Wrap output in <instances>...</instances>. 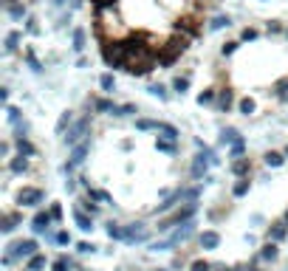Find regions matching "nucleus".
I'll return each mask as SVG.
<instances>
[{
	"mask_svg": "<svg viewBox=\"0 0 288 271\" xmlns=\"http://www.w3.org/2000/svg\"><path fill=\"white\" fill-rule=\"evenodd\" d=\"M54 271H68L71 269V263H68V257H57L54 260V266H51Z\"/></svg>",
	"mask_w": 288,
	"mask_h": 271,
	"instance_id": "obj_32",
	"label": "nucleus"
},
{
	"mask_svg": "<svg viewBox=\"0 0 288 271\" xmlns=\"http://www.w3.org/2000/svg\"><path fill=\"white\" fill-rule=\"evenodd\" d=\"M254 37H257V31H254V28H246V31H243V40H254Z\"/></svg>",
	"mask_w": 288,
	"mask_h": 271,
	"instance_id": "obj_50",
	"label": "nucleus"
},
{
	"mask_svg": "<svg viewBox=\"0 0 288 271\" xmlns=\"http://www.w3.org/2000/svg\"><path fill=\"white\" fill-rule=\"evenodd\" d=\"M20 223V215L17 212H11V215H3V223H0V229L3 232H14V226Z\"/></svg>",
	"mask_w": 288,
	"mask_h": 271,
	"instance_id": "obj_16",
	"label": "nucleus"
},
{
	"mask_svg": "<svg viewBox=\"0 0 288 271\" xmlns=\"http://www.w3.org/2000/svg\"><path fill=\"white\" fill-rule=\"evenodd\" d=\"M249 170H252L249 158H237L235 164H232V173H235V175H249Z\"/></svg>",
	"mask_w": 288,
	"mask_h": 271,
	"instance_id": "obj_18",
	"label": "nucleus"
},
{
	"mask_svg": "<svg viewBox=\"0 0 288 271\" xmlns=\"http://www.w3.org/2000/svg\"><path fill=\"white\" fill-rule=\"evenodd\" d=\"M88 130H91V119H79V122L68 130V144H71V147H77L79 141L85 139Z\"/></svg>",
	"mask_w": 288,
	"mask_h": 271,
	"instance_id": "obj_6",
	"label": "nucleus"
},
{
	"mask_svg": "<svg viewBox=\"0 0 288 271\" xmlns=\"http://www.w3.org/2000/svg\"><path fill=\"white\" fill-rule=\"evenodd\" d=\"M99 85H102V90H105V93H113V88H116V82H113V74H102V79H99Z\"/></svg>",
	"mask_w": 288,
	"mask_h": 271,
	"instance_id": "obj_23",
	"label": "nucleus"
},
{
	"mask_svg": "<svg viewBox=\"0 0 288 271\" xmlns=\"http://www.w3.org/2000/svg\"><path fill=\"white\" fill-rule=\"evenodd\" d=\"M85 209L91 212V215H96V212H99V206H96V203H91V198H88V201H85Z\"/></svg>",
	"mask_w": 288,
	"mask_h": 271,
	"instance_id": "obj_48",
	"label": "nucleus"
},
{
	"mask_svg": "<svg viewBox=\"0 0 288 271\" xmlns=\"http://www.w3.org/2000/svg\"><path fill=\"white\" fill-rule=\"evenodd\" d=\"M107 237H110V240H124V226L110 223V226H107Z\"/></svg>",
	"mask_w": 288,
	"mask_h": 271,
	"instance_id": "obj_22",
	"label": "nucleus"
},
{
	"mask_svg": "<svg viewBox=\"0 0 288 271\" xmlns=\"http://www.w3.org/2000/svg\"><path fill=\"white\" fill-rule=\"evenodd\" d=\"M249 271H260V269H249Z\"/></svg>",
	"mask_w": 288,
	"mask_h": 271,
	"instance_id": "obj_55",
	"label": "nucleus"
},
{
	"mask_svg": "<svg viewBox=\"0 0 288 271\" xmlns=\"http://www.w3.org/2000/svg\"><path fill=\"white\" fill-rule=\"evenodd\" d=\"M187 40H190V37H184L181 31H175V34L170 37V40H167L164 45H158V48H156L158 62H161V65H173L175 57L187 51Z\"/></svg>",
	"mask_w": 288,
	"mask_h": 271,
	"instance_id": "obj_1",
	"label": "nucleus"
},
{
	"mask_svg": "<svg viewBox=\"0 0 288 271\" xmlns=\"http://www.w3.org/2000/svg\"><path fill=\"white\" fill-rule=\"evenodd\" d=\"M156 133H161V139H178V130H175L173 124H164V122H158V130Z\"/></svg>",
	"mask_w": 288,
	"mask_h": 271,
	"instance_id": "obj_17",
	"label": "nucleus"
},
{
	"mask_svg": "<svg viewBox=\"0 0 288 271\" xmlns=\"http://www.w3.org/2000/svg\"><path fill=\"white\" fill-rule=\"evenodd\" d=\"M43 269H45V257H43V254H34V257H28L26 271H43Z\"/></svg>",
	"mask_w": 288,
	"mask_h": 271,
	"instance_id": "obj_19",
	"label": "nucleus"
},
{
	"mask_svg": "<svg viewBox=\"0 0 288 271\" xmlns=\"http://www.w3.org/2000/svg\"><path fill=\"white\" fill-rule=\"evenodd\" d=\"M246 192H249V178H243L240 184H235V195H237V198H243Z\"/></svg>",
	"mask_w": 288,
	"mask_h": 271,
	"instance_id": "obj_37",
	"label": "nucleus"
},
{
	"mask_svg": "<svg viewBox=\"0 0 288 271\" xmlns=\"http://www.w3.org/2000/svg\"><path fill=\"white\" fill-rule=\"evenodd\" d=\"M136 127H139V130H158V122H150V119H139V122H136Z\"/></svg>",
	"mask_w": 288,
	"mask_h": 271,
	"instance_id": "obj_33",
	"label": "nucleus"
},
{
	"mask_svg": "<svg viewBox=\"0 0 288 271\" xmlns=\"http://www.w3.org/2000/svg\"><path fill=\"white\" fill-rule=\"evenodd\" d=\"M26 170H28V161H26V156L20 153V156L11 161V173H26Z\"/></svg>",
	"mask_w": 288,
	"mask_h": 271,
	"instance_id": "obj_24",
	"label": "nucleus"
},
{
	"mask_svg": "<svg viewBox=\"0 0 288 271\" xmlns=\"http://www.w3.org/2000/svg\"><path fill=\"white\" fill-rule=\"evenodd\" d=\"M26 60H28V65H31V68H34V71H40V68H43V65H40V60H37V57H34V51H31V48H28V51H26Z\"/></svg>",
	"mask_w": 288,
	"mask_h": 271,
	"instance_id": "obj_40",
	"label": "nucleus"
},
{
	"mask_svg": "<svg viewBox=\"0 0 288 271\" xmlns=\"http://www.w3.org/2000/svg\"><path fill=\"white\" fill-rule=\"evenodd\" d=\"M77 249H79V252H85V254H88V252H94L96 246H91V243H79Z\"/></svg>",
	"mask_w": 288,
	"mask_h": 271,
	"instance_id": "obj_49",
	"label": "nucleus"
},
{
	"mask_svg": "<svg viewBox=\"0 0 288 271\" xmlns=\"http://www.w3.org/2000/svg\"><path fill=\"white\" fill-rule=\"evenodd\" d=\"M286 223H288V212H286Z\"/></svg>",
	"mask_w": 288,
	"mask_h": 271,
	"instance_id": "obj_54",
	"label": "nucleus"
},
{
	"mask_svg": "<svg viewBox=\"0 0 288 271\" xmlns=\"http://www.w3.org/2000/svg\"><path fill=\"white\" fill-rule=\"evenodd\" d=\"M17 43H20V31H9L6 34V51H17Z\"/></svg>",
	"mask_w": 288,
	"mask_h": 271,
	"instance_id": "obj_21",
	"label": "nucleus"
},
{
	"mask_svg": "<svg viewBox=\"0 0 288 271\" xmlns=\"http://www.w3.org/2000/svg\"><path fill=\"white\" fill-rule=\"evenodd\" d=\"M220 139H223V144H235V141H240V133L235 130V127H229V130H223V136H220Z\"/></svg>",
	"mask_w": 288,
	"mask_h": 271,
	"instance_id": "obj_29",
	"label": "nucleus"
},
{
	"mask_svg": "<svg viewBox=\"0 0 288 271\" xmlns=\"http://www.w3.org/2000/svg\"><path fill=\"white\" fill-rule=\"evenodd\" d=\"M240 153H243V141H235V144H232V156H240Z\"/></svg>",
	"mask_w": 288,
	"mask_h": 271,
	"instance_id": "obj_47",
	"label": "nucleus"
},
{
	"mask_svg": "<svg viewBox=\"0 0 288 271\" xmlns=\"http://www.w3.org/2000/svg\"><path fill=\"white\" fill-rule=\"evenodd\" d=\"M82 48H85V31L77 28V31H74V51H82Z\"/></svg>",
	"mask_w": 288,
	"mask_h": 271,
	"instance_id": "obj_28",
	"label": "nucleus"
},
{
	"mask_svg": "<svg viewBox=\"0 0 288 271\" xmlns=\"http://www.w3.org/2000/svg\"><path fill=\"white\" fill-rule=\"evenodd\" d=\"M192 215H195V203H187L184 209H178V212H175V215H173V218H170V220H164V223H161V226H158V229H161V232H167V229L173 226V223H181V220H184V223H187V220H190Z\"/></svg>",
	"mask_w": 288,
	"mask_h": 271,
	"instance_id": "obj_8",
	"label": "nucleus"
},
{
	"mask_svg": "<svg viewBox=\"0 0 288 271\" xmlns=\"http://www.w3.org/2000/svg\"><path fill=\"white\" fill-rule=\"evenodd\" d=\"M150 93H153V96H161V99H164V96H167V88H164V85H150Z\"/></svg>",
	"mask_w": 288,
	"mask_h": 271,
	"instance_id": "obj_43",
	"label": "nucleus"
},
{
	"mask_svg": "<svg viewBox=\"0 0 288 271\" xmlns=\"http://www.w3.org/2000/svg\"><path fill=\"white\" fill-rule=\"evenodd\" d=\"M288 235V223L286 220H280V223H271V229H269V237L277 243V240H283V237Z\"/></svg>",
	"mask_w": 288,
	"mask_h": 271,
	"instance_id": "obj_12",
	"label": "nucleus"
},
{
	"mask_svg": "<svg viewBox=\"0 0 288 271\" xmlns=\"http://www.w3.org/2000/svg\"><path fill=\"white\" fill-rule=\"evenodd\" d=\"M113 113L116 116H130V113H136V107H133V105H122V107H116Z\"/></svg>",
	"mask_w": 288,
	"mask_h": 271,
	"instance_id": "obj_42",
	"label": "nucleus"
},
{
	"mask_svg": "<svg viewBox=\"0 0 288 271\" xmlns=\"http://www.w3.org/2000/svg\"><path fill=\"white\" fill-rule=\"evenodd\" d=\"M173 88H175V90H178V93H184V90L190 88V79H187V77H178V79H175V82H173Z\"/></svg>",
	"mask_w": 288,
	"mask_h": 271,
	"instance_id": "obj_36",
	"label": "nucleus"
},
{
	"mask_svg": "<svg viewBox=\"0 0 288 271\" xmlns=\"http://www.w3.org/2000/svg\"><path fill=\"white\" fill-rule=\"evenodd\" d=\"M147 237H150V232L144 223H133V226L124 229V243H144Z\"/></svg>",
	"mask_w": 288,
	"mask_h": 271,
	"instance_id": "obj_5",
	"label": "nucleus"
},
{
	"mask_svg": "<svg viewBox=\"0 0 288 271\" xmlns=\"http://www.w3.org/2000/svg\"><path fill=\"white\" fill-rule=\"evenodd\" d=\"M235 48H237V43H226L220 51H223V57H229V54H235Z\"/></svg>",
	"mask_w": 288,
	"mask_h": 271,
	"instance_id": "obj_46",
	"label": "nucleus"
},
{
	"mask_svg": "<svg viewBox=\"0 0 288 271\" xmlns=\"http://www.w3.org/2000/svg\"><path fill=\"white\" fill-rule=\"evenodd\" d=\"M74 220H77V226L82 229V232H91V229H94V220L88 218V215H85L82 209H77V212H74Z\"/></svg>",
	"mask_w": 288,
	"mask_h": 271,
	"instance_id": "obj_14",
	"label": "nucleus"
},
{
	"mask_svg": "<svg viewBox=\"0 0 288 271\" xmlns=\"http://www.w3.org/2000/svg\"><path fill=\"white\" fill-rule=\"evenodd\" d=\"M43 198H45V192L37 189V186H26V189L17 195V201L23 203V206H37V203H43Z\"/></svg>",
	"mask_w": 288,
	"mask_h": 271,
	"instance_id": "obj_7",
	"label": "nucleus"
},
{
	"mask_svg": "<svg viewBox=\"0 0 288 271\" xmlns=\"http://www.w3.org/2000/svg\"><path fill=\"white\" fill-rule=\"evenodd\" d=\"M96 110H102V113H105V110H116V105L107 102V99H96Z\"/></svg>",
	"mask_w": 288,
	"mask_h": 271,
	"instance_id": "obj_38",
	"label": "nucleus"
},
{
	"mask_svg": "<svg viewBox=\"0 0 288 271\" xmlns=\"http://www.w3.org/2000/svg\"><path fill=\"white\" fill-rule=\"evenodd\" d=\"M283 161H286L283 153H266V164L269 167H283Z\"/></svg>",
	"mask_w": 288,
	"mask_h": 271,
	"instance_id": "obj_25",
	"label": "nucleus"
},
{
	"mask_svg": "<svg viewBox=\"0 0 288 271\" xmlns=\"http://www.w3.org/2000/svg\"><path fill=\"white\" fill-rule=\"evenodd\" d=\"M277 99H280V102H288V79L277 82Z\"/></svg>",
	"mask_w": 288,
	"mask_h": 271,
	"instance_id": "obj_30",
	"label": "nucleus"
},
{
	"mask_svg": "<svg viewBox=\"0 0 288 271\" xmlns=\"http://www.w3.org/2000/svg\"><path fill=\"white\" fill-rule=\"evenodd\" d=\"M85 156H88V144H85V141H79L77 147H74V153H71V161L65 164V173H71L74 167L82 164V161H85Z\"/></svg>",
	"mask_w": 288,
	"mask_h": 271,
	"instance_id": "obj_9",
	"label": "nucleus"
},
{
	"mask_svg": "<svg viewBox=\"0 0 288 271\" xmlns=\"http://www.w3.org/2000/svg\"><path fill=\"white\" fill-rule=\"evenodd\" d=\"M232 271H240V269H232Z\"/></svg>",
	"mask_w": 288,
	"mask_h": 271,
	"instance_id": "obj_56",
	"label": "nucleus"
},
{
	"mask_svg": "<svg viewBox=\"0 0 288 271\" xmlns=\"http://www.w3.org/2000/svg\"><path fill=\"white\" fill-rule=\"evenodd\" d=\"M153 68H156V57H147V60L127 62V65H124V71H127V74H133V77H147Z\"/></svg>",
	"mask_w": 288,
	"mask_h": 271,
	"instance_id": "obj_4",
	"label": "nucleus"
},
{
	"mask_svg": "<svg viewBox=\"0 0 288 271\" xmlns=\"http://www.w3.org/2000/svg\"><path fill=\"white\" fill-rule=\"evenodd\" d=\"M192 271H209V263H206V260H195V263H192Z\"/></svg>",
	"mask_w": 288,
	"mask_h": 271,
	"instance_id": "obj_44",
	"label": "nucleus"
},
{
	"mask_svg": "<svg viewBox=\"0 0 288 271\" xmlns=\"http://www.w3.org/2000/svg\"><path fill=\"white\" fill-rule=\"evenodd\" d=\"M232 105H235V93H232L229 88H226V90H220V93H218V107H220V110H229Z\"/></svg>",
	"mask_w": 288,
	"mask_h": 271,
	"instance_id": "obj_13",
	"label": "nucleus"
},
{
	"mask_svg": "<svg viewBox=\"0 0 288 271\" xmlns=\"http://www.w3.org/2000/svg\"><path fill=\"white\" fill-rule=\"evenodd\" d=\"M175 31H181L184 37H195L198 34V20L195 17H181L175 23Z\"/></svg>",
	"mask_w": 288,
	"mask_h": 271,
	"instance_id": "obj_10",
	"label": "nucleus"
},
{
	"mask_svg": "<svg viewBox=\"0 0 288 271\" xmlns=\"http://www.w3.org/2000/svg\"><path fill=\"white\" fill-rule=\"evenodd\" d=\"M156 147L161 150V153H175V141L173 139H158Z\"/></svg>",
	"mask_w": 288,
	"mask_h": 271,
	"instance_id": "obj_27",
	"label": "nucleus"
},
{
	"mask_svg": "<svg viewBox=\"0 0 288 271\" xmlns=\"http://www.w3.org/2000/svg\"><path fill=\"white\" fill-rule=\"evenodd\" d=\"M51 220H54L51 212H37L34 220H31V229H34V232H45V229L51 226Z\"/></svg>",
	"mask_w": 288,
	"mask_h": 271,
	"instance_id": "obj_11",
	"label": "nucleus"
},
{
	"mask_svg": "<svg viewBox=\"0 0 288 271\" xmlns=\"http://www.w3.org/2000/svg\"><path fill=\"white\" fill-rule=\"evenodd\" d=\"M286 156H288V147H286Z\"/></svg>",
	"mask_w": 288,
	"mask_h": 271,
	"instance_id": "obj_57",
	"label": "nucleus"
},
{
	"mask_svg": "<svg viewBox=\"0 0 288 271\" xmlns=\"http://www.w3.org/2000/svg\"><path fill=\"white\" fill-rule=\"evenodd\" d=\"M51 215H54V220H60L62 218V206H51Z\"/></svg>",
	"mask_w": 288,
	"mask_h": 271,
	"instance_id": "obj_51",
	"label": "nucleus"
},
{
	"mask_svg": "<svg viewBox=\"0 0 288 271\" xmlns=\"http://www.w3.org/2000/svg\"><path fill=\"white\" fill-rule=\"evenodd\" d=\"M277 31H283V26H280V23H271V26H269V34H277Z\"/></svg>",
	"mask_w": 288,
	"mask_h": 271,
	"instance_id": "obj_52",
	"label": "nucleus"
},
{
	"mask_svg": "<svg viewBox=\"0 0 288 271\" xmlns=\"http://www.w3.org/2000/svg\"><path fill=\"white\" fill-rule=\"evenodd\" d=\"M62 3H65V0H54V6H62Z\"/></svg>",
	"mask_w": 288,
	"mask_h": 271,
	"instance_id": "obj_53",
	"label": "nucleus"
},
{
	"mask_svg": "<svg viewBox=\"0 0 288 271\" xmlns=\"http://www.w3.org/2000/svg\"><path fill=\"white\" fill-rule=\"evenodd\" d=\"M34 254H37L34 240H20V243L9 246V252H6V257H3V263H11L14 257H34Z\"/></svg>",
	"mask_w": 288,
	"mask_h": 271,
	"instance_id": "obj_3",
	"label": "nucleus"
},
{
	"mask_svg": "<svg viewBox=\"0 0 288 271\" xmlns=\"http://www.w3.org/2000/svg\"><path fill=\"white\" fill-rule=\"evenodd\" d=\"M65 127H71V113L65 110V113L60 116V124H57V133H65Z\"/></svg>",
	"mask_w": 288,
	"mask_h": 271,
	"instance_id": "obj_34",
	"label": "nucleus"
},
{
	"mask_svg": "<svg viewBox=\"0 0 288 271\" xmlns=\"http://www.w3.org/2000/svg\"><path fill=\"white\" fill-rule=\"evenodd\" d=\"M6 6H9V14H11L14 20H20L23 14H26V9H23V6H17V3H11V0L6 3Z\"/></svg>",
	"mask_w": 288,
	"mask_h": 271,
	"instance_id": "obj_31",
	"label": "nucleus"
},
{
	"mask_svg": "<svg viewBox=\"0 0 288 271\" xmlns=\"http://www.w3.org/2000/svg\"><path fill=\"white\" fill-rule=\"evenodd\" d=\"M237 107H240V113H246V116L254 113V102H252V99H240V105H237Z\"/></svg>",
	"mask_w": 288,
	"mask_h": 271,
	"instance_id": "obj_35",
	"label": "nucleus"
},
{
	"mask_svg": "<svg viewBox=\"0 0 288 271\" xmlns=\"http://www.w3.org/2000/svg\"><path fill=\"white\" fill-rule=\"evenodd\" d=\"M260 257H263V260H274V257H277V246H274V240H271V243H266V246H263Z\"/></svg>",
	"mask_w": 288,
	"mask_h": 271,
	"instance_id": "obj_26",
	"label": "nucleus"
},
{
	"mask_svg": "<svg viewBox=\"0 0 288 271\" xmlns=\"http://www.w3.org/2000/svg\"><path fill=\"white\" fill-rule=\"evenodd\" d=\"M218 243H220L218 232H203V235H201V246H203V249H218Z\"/></svg>",
	"mask_w": 288,
	"mask_h": 271,
	"instance_id": "obj_15",
	"label": "nucleus"
},
{
	"mask_svg": "<svg viewBox=\"0 0 288 271\" xmlns=\"http://www.w3.org/2000/svg\"><path fill=\"white\" fill-rule=\"evenodd\" d=\"M212 99H215V90H212V88H209V90H203L201 96H198V105H209Z\"/></svg>",
	"mask_w": 288,
	"mask_h": 271,
	"instance_id": "obj_39",
	"label": "nucleus"
},
{
	"mask_svg": "<svg viewBox=\"0 0 288 271\" xmlns=\"http://www.w3.org/2000/svg\"><path fill=\"white\" fill-rule=\"evenodd\" d=\"M17 150L23 153V156H34V144L28 139H23V136H17Z\"/></svg>",
	"mask_w": 288,
	"mask_h": 271,
	"instance_id": "obj_20",
	"label": "nucleus"
},
{
	"mask_svg": "<svg viewBox=\"0 0 288 271\" xmlns=\"http://www.w3.org/2000/svg\"><path fill=\"white\" fill-rule=\"evenodd\" d=\"M57 243H62V246L71 243V235H68V232H57Z\"/></svg>",
	"mask_w": 288,
	"mask_h": 271,
	"instance_id": "obj_45",
	"label": "nucleus"
},
{
	"mask_svg": "<svg viewBox=\"0 0 288 271\" xmlns=\"http://www.w3.org/2000/svg\"><path fill=\"white\" fill-rule=\"evenodd\" d=\"M102 57L110 68H124L127 65V51H124L122 40H110V43L102 45Z\"/></svg>",
	"mask_w": 288,
	"mask_h": 271,
	"instance_id": "obj_2",
	"label": "nucleus"
},
{
	"mask_svg": "<svg viewBox=\"0 0 288 271\" xmlns=\"http://www.w3.org/2000/svg\"><path fill=\"white\" fill-rule=\"evenodd\" d=\"M223 26H229V17H223V14L212 20V31H218V28H223Z\"/></svg>",
	"mask_w": 288,
	"mask_h": 271,
	"instance_id": "obj_41",
	"label": "nucleus"
}]
</instances>
